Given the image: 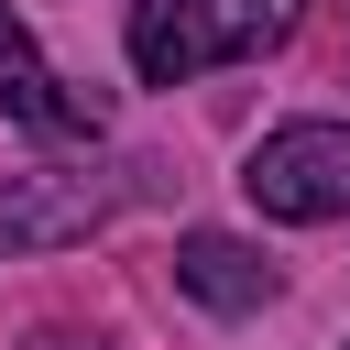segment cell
<instances>
[{"label":"cell","instance_id":"1","mask_svg":"<svg viewBox=\"0 0 350 350\" xmlns=\"http://www.w3.org/2000/svg\"><path fill=\"white\" fill-rule=\"evenodd\" d=\"M306 0H131V77L142 88H197L208 66L295 44Z\"/></svg>","mask_w":350,"mask_h":350},{"label":"cell","instance_id":"2","mask_svg":"<svg viewBox=\"0 0 350 350\" xmlns=\"http://www.w3.org/2000/svg\"><path fill=\"white\" fill-rule=\"evenodd\" d=\"M241 197L284 230H328L350 219V120H284L241 153Z\"/></svg>","mask_w":350,"mask_h":350},{"label":"cell","instance_id":"3","mask_svg":"<svg viewBox=\"0 0 350 350\" xmlns=\"http://www.w3.org/2000/svg\"><path fill=\"white\" fill-rule=\"evenodd\" d=\"M0 120H22V131H98V98L44 66V44L22 33L11 0H0Z\"/></svg>","mask_w":350,"mask_h":350},{"label":"cell","instance_id":"4","mask_svg":"<svg viewBox=\"0 0 350 350\" xmlns=\"http://www.w3.org/2000/svg\"><path fill=\"white\" fill-rule=\"evenodd\" d=\"M175 284H186L197 306H219V317H252V306L273 295V262H262L252 241H230V230H186V241H175Z\"/></svg>","mask_w":350,"mask_h":350},{"label":"cell","instance_id":"5","mask_svg":"<svg viewBox=\"0 0 350 350\" xmlns=\"http://www.w3.org/2000/svg\"><path fill=\"white\" fill-rule=\"evenodd\" d=\"M109 197L120 186H88V175H22L11 197H0V241H77V230H98L109 219Z\"/></svg>","mask_w":350,"mask_h":350}]
</instances>
